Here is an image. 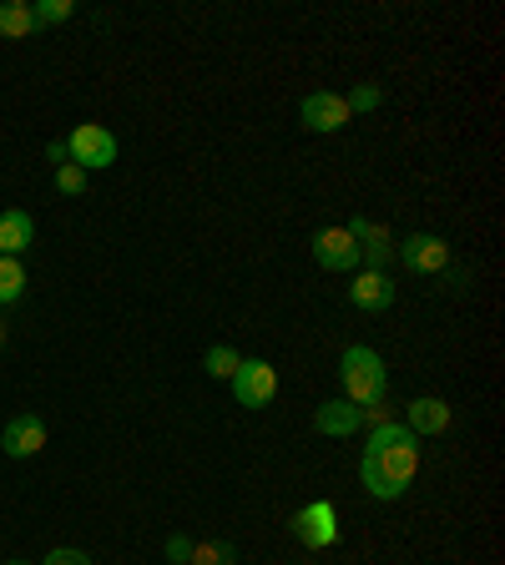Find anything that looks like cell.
Returning <instances> with one entry per match:
<instances>
[{"mask_svg": "<svg viewBox=\"0 0 505 565\" xmlns=\"http://www.w3.org/2000/svg\"><path fill=\"white\" fill-rule=\"evenodd\" d=\"M420 475V439L404 435L394 445H365V459H359V480L375 500H400L404 490Z\"/></svg>", "mask_w": 505, "mask_h": 565, "instance_id": "1", "label": "cell"}, {"mask_svg": "<svg viewBox=\"0 0 505 565\" xmlns=\"http://www.w3.org/2000/svg\"><path fill=\"white\" fill-rule=\"evenodd\" d=\"M339 379H344V399L349 404H375L385 399V388H389V369L385 359H379L375 349H365V343H354V349H344L339 359Z\"/></svg>", "mask_w": 505, "mask_h": 565, "instance_id": "2", "label": "cell"}, {"mask_svg": "<svg viewBox=\"0 0 505 565\" xmlns=\"http://www.w3.org/2000/svg\"><path fill=\"white\" fill-rule=\"evenodd\" d=\"M233 394L243 409H269L273 394H278V369L269 359H243L233 374Z\"/></svg>", "mask_w": 505, "mask_h": 565, "instance_id": "3", "label": "cell"}, {"mask_svg": "<svg viewBox=\"0 0 505 565\" xmlns=\"http://www.w3.org/2000/svg\"><path fill=\"white\" fill-rule=\"evenodd\" d=\"M66 152H71V162L82 167V172H96V167L117 162V137H112L106 127H96V121H82V127L71 131Z\"/></svg>", "mask_w": 505, "mask_h": 565, "instance_id": "4", "label": "cell"}, {"mask_svg": "<svg viewBox=\"0 0 505 565\" xmlns=\"http://www.w3.org/2000/svg\"><path fill=\"white\" fill-rule=\"evenodd\" d=\"M294 535L308 545V551H329V545L339 541V510H334L329 500H314V505H304L294 515Z\"/></svg>", "mask_w": 505, "mask_h": 565, "instance_id": "5", "label": "cell"}, {"mask_svg": "<svg viewBox=\"0 0 505 565\" xmlns=\"http://www.w3.org/2000/svg\"><path fill=\"white\" fill-rule=\"evenodd\" d=\"M314 258H318V268H329V273H354L359 268V243L349 237V227H318Z\"/></svg>", "mask_w": 505, "mask_h": 565, "instance_id": "6", "label": "cell"}, {"mask_svg": "<svg viewBox=\"0 0 505 565\" xmlns=\"http://www.w3.org/2000/svg\"><path fill=\"white\" fill-rule=\"evenodd\" d=\"M349 102L334 92H308L304 102H298V121H304V131H339L344 121H349Z\"/></svg>", "mask_w": 505, "mask_h": 565, "instance_id": "7", "label": "cell"}, {"mask_svg": "<svg viewBox=\"0 0 505 565\" xmlns=\"http://www.w3.org/2000/svg\"><path fill=\"white\" fill-rule=\"evenodd\" d=\"M400 263L410 273H445L450 268V243L435 233H410L400 243Z\"/></svg>", "mask_w": 505, "mask_h": 565, "instance_id": "8", "label": "cell"}, {"mask_svg": "<svg viewBox=\"0 0 505 565\" xmlns=\"http://www.w3.org/2000/svg\"><path fill=\"white\" fill-rule=\"evenodd\" d=\"M0 449L11 459H31L46 449V419L41 414H15L11 424H6V435H0Z\"/></svg>", "mask_w": 505, "mask_h": 565, "instance_id": "9", "label": "cell"}, {"mask_svg": "<svg viewBox=\"0 0 505 565\" xmlns=\"http://www.w3.org/2000/svg\"><path fill=\"white\" fill-rule=\"evenodd\" d=\"M349 303L354 308H365V313H385L389 303H394V278L379 268H365V273H354L349 282Z\"/></svg>", "mask_w": 505, "mask_h": 565, "instance_id": "10", "label": "cell"}, {"mask_svg": "<svg viewBox=\"0 0 505 565\" xmlns=\"http://www.w3.org/2000/svg\"><path fill=\"white\" fill-rule=\"evenodd\" d=\"M314 429L329 439H354L365 429V414H359V404H349V399H329L314 409Z\"/></svg>", "mask_w": 505, "mask_h": 565, "instance_id": "11", "label": "cell"}, {"mask_svg": "<svg viewBox=\"0 0 505 565\" xmlns=\"http://www.w3.org/2000/svg\"><path fill=\"white\" fill-rule=\"evenodd\" d=\"M349 237L359 243V263H369V268L385 273V263L394 258V237H389L379 223H369V217H354V223H349Z\"/></svg>", "mask_w": 505, "mask_h": 565, "instance_id": "12", "label": "cell"}, {"mask_svg": "<svg viewBox=\"0 0 505 565\" xmlns=\"http://www.w3.org/2000/svg\"><path fill=\"white\" fill-rule=\"evenodd\" d=\"M404 409H410V435L414 439L420 435H445L450 419H455V409H450L445 399H435V394H420V399H410Z\"/></svg>", "mask_w": 505, "mask_h": 565, "instance_id": "13", "label": "cell"}, {"mask_svg": "<svg viewBox=\"0 0 505 565\" xmlns=\"http://www.w3.org/2000/svg\"><path fill=\"white\" fill-rule=\"evenodd\" d=\"M31 243H35L31 212H21V207H6V212H0V258H21Z\"/></svg>", "mask_w": 505, "mask_h": 565, "instance_id": "14", "label": "cell"}, {"mask_svg": "<svg viewBox=\"0 0 505 565\" xmlns=\"http://www.w3.org/2000/svg\"><path fill=\"white\" fill-rule=\"evenodd\" d=\"M35 31V15H31V0H0V35L6 41H21V35Z\"/></svg>", "mask_w": 505, "mask_h": 565, "instance_id": "15", "label": "cell"}, {"mask_svg": "<svg viewBox=\"0 0 505 565\" xmlns=\"http://www.w3.org/2000/svg\"><path fill=\"white\" fill-rule=\"evenodd\" d=\"M21 294H25L21 258H0V303H21Z\"/></svg>", "mask_w": 505, "mask_h": 565, "instance_id": "16", "label": "cell"}, {"mask_svg": "<svg viewBox=\"0 0 505 565\" xmlns=\"http://www.w3.org/2000/svg\"><path fill=\"white\" fill-rule=\"evenodd\" d=\"M238 561V551L228 541H192V555H188V565H233Z\"/></svg>", "mask_w": 505, "mask_h": 565, "instance_id": "17", "label": "cell"}, {"mask_svg": "<svg viewBox=\"0 0 505 565\" xmlns=\"http://www.w3.org/2000/svg\"><path fill=\"white\" fill-rule=\"evenodd\" d=\"M238 364H243V353L228 349V343H218V349L202 353V369H208L212 379H233V374H238Z\"/></svg>", "mask_w": 505, "mask_h": 565, "instance_id": "18", "label": "cell"}, {"mask_svg": "<svg viewBox=\"0 0 505 565\" xmlns=\"http://www.w3.org/2000/svg\"><path fill=\"white\" fill-rule=\"evenodd\" d=\"M31 15H35V31H41V25H56V21H71V15H76V0H31Z\"/></svg>", "mask_w": 505, "mask_h": 565, "instance_id": "19", "label": "cell"}, {"mask_svg": "<svg viewBox=\"0 0 505 565\" xmlns=\"http://www.w3.org/2000/svg\"><path fill=\"white\" fill-rule=\"evenodd\" d=\"M56 192H61V198H82V192H86V172H82V167L61 162L56 167Z\"/></svg>", "mask_w": 505, "mask_h": 565, "instance_id": "20", "label": "cell"}, {"mask_svg": "<svg viewBox=\"0 0 505 565\" xmlns=\"http://www.w3.org/2000/svg\"><path fill=\"white\" fill-rule=\"evenodd\" d=\"M344 102H349V111H375L379 102H385V96H379V86H354V96H344Z\"/></svg>", "mask_w": 505, "mask_h": 565, "instance_id": "21", "label": "cell"}, {"mask_svg": "<svg viewBox=\"0 0 505 565\" xmlns=\"http://www.w3.org/2000/svg\"><path fill=\"white\" fill-rule=\"evenodd\" d=\"M41 565H92V555H86V551H66V545H61V551H51Z\"/></svg>", "mask_w": 505, "mask_h": 565, "instance_id": "22", "label": "cell"}, {"mask_svg": "<svg viewBox=\"0 0 505 565\" xmlns=\"http://www.w3.org/2000/svg\"><path fill=\"white\" fill-rule=\"evenodd\" d=\"M188 555H192L188 535H172V541H167V561H172V565H188Z\"/></svg>", "mask_w": 505, "mask_h": 565, "instance_id": "23", "label": "cell"}, {"mask_svg": "<svg viewBox=\"0 0 505 565\" xmlns=\"http://www.w3.org/2000/svg\"><path fill=\"white\" fill-rule=\"evenodd\" d=\"M0 349H6V323H0Z\"/></svg>", "mask_w": 505, "mask_h": 565, "instance_id": "24", "label": "cell"}, {"mask_svg": "<svg viewBox=\"0 0 505 565\" xmlns=\"http://www.w3.org/2000/svg\"><path fill=\"white\" fill-rule=\"evenodd\" d=\"M6 565H31V561H6Z\"/></svg>", "mask_w": 505, "mask_h": 565, "instance_id": "25", "label": "cell"}]
</instances>
